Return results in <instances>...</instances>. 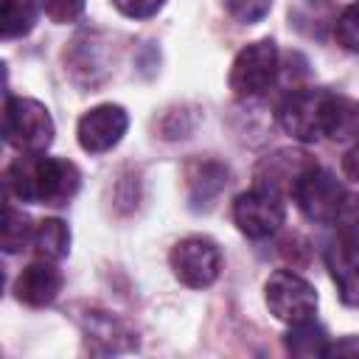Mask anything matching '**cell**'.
I'll return each instance as SVG.
<instances>
[{
	"instance_id": "cell-1",
	"label": "cell",
	"mask_w": 359,
	"mask_h": 359,
	"mask_svg": "<svg viewBox=\"0 0 359 359\" xmlns=\"http://www.w3.org/2000/svg\"><path fill=\"white\" fill-rule=\"evenodd\" d=\"M81 185L79 168L65 157L28 154L8 165L6 188L22 202L39 205H67Z\"/></svg>"
},
{
	"instance_id": "cell-2",
	"label": "cell",
	"mask_w": 359,
	"mask_h": 359,
	"mask_svg": "<svg viewBox=\"0 0 359 359\" xmlns=\"http://www.w3.org/2000/svg\"><path fill=\"white\" fill-rule=\"evenodd\" d=\"M3 137L20 154H42L53 140V118L34 98H6Z\"/></svg>"
},
{
	"instance_id": "cell-3",
	"label": "cell",
	"mask_w": 359,
	"mask_h": 359,
	"mask_svg": "<svg viewBox=\"0 0 359 359\" xmlns=\"http://www.w3.org/2000/svg\"><path fill=\"white\" fill-rule=\"evenodd\" d=\"M292 196L297 202V208L311 219V222H320V224H331L337 222L345 199H348V191L337 182V177L331 171H325L323 165H309L303 171V177L294 182L292 188Z\"/></svg>"
},
{
	"instance_id": "cell-4",
	"label": "cell",
	"mask_w": 359,
	"mask_h": 359,
	"mask_svg": "<svg viewBox=\"0 0 359 359\" xmlns=\"http://www.w3.org/2000/svg\"><path fill=\"white\" fill-rule=\"evenodd\" d=\"M275 76H278V48L272 39H258L238 50L230 67V90L238 98H252L266 93Z\"/></svg>"
},
{
	"instance_id": "cell-5",
	"label": "cell",
	"mask_w": 359,
	"mask_h": 359,
	"mask_svg": "<svg viewBox=\"0 0 359 359\" xmlns=\"http://www.w3.org/2000/svg\"><path fill=\"white\" fill-rule=\"evenodd\" d=\"M266 306L278 320L292 325L314 314L317 292L306 278L294 275L292 269H278L266 280Z\"/></svg>"
},
{
	"instance_id": "cell-6",
	"label": "cell",
	"mask_w": 359,
	"mask_h": 359,
	"mask_svg": "<svg viewBox=\"0 0 359 359\" xmlns=\"http://www.w3.org/2000/svg\"><path fill=\"white\" fill-rule=\"evenodd\" d=\"M171 269L185 286L205 289L219 278L222 252H219L216 241H210L205 236H188L171 250Z\"/></svg>"
},
{
	"instance_id": "cell-7",
	"label": "cell",
	"mask_w": 359,
	"mask_h": 359,
	"mask_svg": "<svg viewBox=\"0 0 359 359\" xmlns=\"http://www.w3.org/2000/svg\"><path fill=\"white\" fill-rule=\"evenodd\" d=\"M283 216H286V208L280 202V194L261 185L241 194L233 205V219L238 230L250 238H269L272 233L280 230Z\"/></svg>"
},
{
	"instance_id": "cell-8",
	"label": "cell",
	"mask_w": 359,
	"mask_h": 359,
	"mask_svg": "<svg viewBox=\"0 0 359 359\" xmlns=\"http://www.w3.org/2000/svg\"><path fill=\"white\" fill-rule=\"evenodd\" d=\"M325 101H328V90H297V93H292L278 109V121H280L283 132L303 140V143L320 140L323 137Z\"/></svg>"
},
{
	"instance_id": "cell-9",
	"label": "cell",
	"mask_w": 359,
	"mask_h": 359,
	"mask_svg": "<svg viewBox=\"0 0 359 359\" xmlns=\"http://www.w3.org/2000/svg\"><path fill=\"white\" fill-rule=\"evenodd\" d=\"M126 126H129V115L123 107L118 104L93 107L79 121V129H76L79 146L90 154H104L121 143V137L126 135Z\"/></svg>"
},
{
	"instance_id": "cell-10",
	"label": "cell",
	"mask_w": 359,
	"mask_h": 359,
	"mask_svg": "<svg viewBox=\"0 0 359 359\" xmlns=\"http://www.w3.org/2000/svg\"><path fill=\"white\" fill-rule=\"evenodd\" d=\"M62 292V272L50 264V261H36V264H28L17 280H14V294L20 303H28L34 309H42V306H50Z\"/></svg>"
},
{
	"instance_id": "cell-11",
	"label": "cell",
	"mask_w": 359,
	"mask_h": 359,
	"mask_svg": "<svg viewBox=\"0 0 359 359\" xmlns=\"http://www.w3.org/2000/svg\"><path fill=\"white\" fill-rule=\"evenodd\" d=\"M309 165H314V160L306 151H275L258 163L255 180L261 188H269L275 194H292L294 182Z\"/></svg>"
},
{
	"instance_id": "cell-12",
	"label": "cell",
	"mask_w": 359,
	"mask_h": 359,
	"mask_svg": "<svg viewBox=\"0 0 359 359\" xmlns=\"http://www.w3.org/2000/svg\"><path fill=\"white\" fill-rule=\"evenodd\" d=\"M76 320H79V325H81V331H84V337L95 353H115V351H123L132 345L129 328L109 311L87 309Z\"/></svg>"
},
{
	"instance_id": "cell-13",
	"label": "cell",
	"mask_w": 359,
	"mask_h": 359,
	"mask_svg": "<svg viewBox=\"0 0 359 359\" xmlns=\"http://www.w3.org/2000/svg\"><path fill=\"white\" fill-rule=\"evenodd\" d=\"M323 137H331V140L359 137V101L356 98L328 93L325 115H323Z\"/></svg>"
},
{
	"instance_id": "cell-14",
	"label": "cell",
	"mask_w": 359,
	"mask_h": 359,
	"mask_svg": "<svg viewBox=\"0 0 359 359\" xmlns=\"http://www.w3.org/2000/svg\"><path fill=\"white\" fill-rule=\"evenodd\" d=\"M325 264L331 269V278L339 289L342 303L348 306H359V266L351 261V255L339 247V241H334L325 250Z\"/></svg>"
},
{
	"instance_id": "cell-15",
	"label": "cell",
	"mask_w": 359,
	"mask_h": 359,
	"mask_svg": "<svg viewBox=\"0 0 359 359\" xmlns=\"http://www.w3.org/2000/svg\"><path fill=\"white\" fill-rule=\"evenodd\" d=\"M31 241H34V250L39 258L59 261L70 250V230L62 219H42V222H36Z\"/></svg>"
},
{
	"instance_id": "cell-16",
	"label": "cell",
	"mask_w": 359,
	"mask_h": 359,
	"mask_svg": "<svg viewBox=\"0 0 359 359\" xmlns=\"http://www.w3.org/2000/svg\"><path fill=\"white\" fill-rule=\"evenodd\" d=\"M325 345H328V337L311 317L292 323L286 334V351L292 356H325Z\"/></svg>"
},
{
	"instance_id": "cell-17",
	"label": "cell",
	"mask_w": 359,
	"mask_h": 359,
	"mask_svg": "<svg viewBox=\"0 0 359 359\" xmlns=\"http://www.w3.org/2000/svg\"><path fill=\"white\" fill-rule=\"evenodd\" d=\"M36 25V3L34 0H0V28L3 39L25 36Z\"/></svg>"
},
{
	"instance_id": "cell-18",
	"label": "cell",
	"mask_w": 359,
	"mask_h": 359,
	"mask_svg": "<svg viewBox=\"0 0 359 359\" xmlns=\"http://www.w3.org/2000/svg\"><path fill=\"white\" fill-rule=\"evenodd\" d=\"M224 182H227V171L222 168V165H216V163H199V165H194L191 168V174H188V185H191V199L194 202H208V199H213L222 188H224Z\"/></svg>"
},
{
	"instance_id": "cell-19",
	"label": "cell",
	"mask_w": 359,
	"mask_h": 359,
	"mask_svg": "<svg viewBox=\"0 0 359 359\" xmlns=\"http://www.w3.org/2000/svg\"><path fill=\"white\" fill-rule=\"evenodd\" d=\"M337 230H339V247L351 255V261L359 266V196H351L345 199L339 216H337Z\"/></svg>"
},
{
	"instance_id": "cell-20",
	"label": "cell",
	"mask_w": 359,
	"mask_h": 359,
	"mask_svg": "<svg viewBox=\"0 0 359 359\" xmlns=\"http://www.w3.org/2000/svg\"><path fill=\"white\" fill-rule=\"evenodd\" d=\"M34 236L31 230V222L22 210H17L14 205H6V222H3V250L11 255V252H20L25 247V241Z\"/></svg>"
},
{
	"instance_id": "cell-21",
	"label": "cell",
	"mask_w": 359,
	"mask_h": 359,
	"mask_svg": "<svg viewBox=\"0 0 359 359\" xmlns=\"http://www.w3.org/2000/svg\"><path fill=\"white\" fill-rule=\"evenodd\" d=\"M334 36L345 50L359 53V0L345 6L342 14L334 20Z\"/></svg>"
},
{
	"instance_id": "cell-22",
	"label": "cell",
	"mask_w": 359,
	"mask_h": 359,
	"mask_svg": "<svg viewBox=\"0 0 359 359\" xmlns=\"http://www.w3.org/2000/svg\"><path fill=\"white\" fill-rule=\"evenodd\" d=\"M224 6L238 22H258L269 14L272 0H224Z\"/></svg>"
},
{
	"instance_id": "cell-23",
	"label": "cell",
	"mask_w": 359,
	"mask_h": 359,
	"mask_svg": "<svg viewBox=\"0 0 359 359\" xmlns=\"http://www.w3.org/2000/svg\"><path fill=\"white\" fill-rule=\"evenodd\" d=\"M84 3L87 0H42V8L53 22H73L84 11Z\"/></svg>"
},
{
	"instance_id": "cell-24",
	"label": "cell",
	"mask_w": 359,
	"mask_h": 359,
	"mask_svg": "<svg viewBox=\"0 0 359 359\" xmlns=\"http://www.w3.org/2000/svg\"><path fill=\"white\" fill-rule=\"evenodd\" d=\"M118 6V11H123L126 17H135V20H146V17H154L165 0H112Z\"/></svg>"
},
{
	"instance_id": "cell-25",
	"label": "cell",
	"mask_w": 359,
	"mask_h": 359,
	"mask_svg": "<svg viewBox=\"0 0 359 359\" xmlns=\"http://www.w3.org/2000/svg\"><path fill=\"white\" fill-rule=\"evenodd\" d=\"M325 356H359V337H345L325 345Z\"/></svg>"
},
{
	"instance_id": "cell-26",
	"label": "cell",
	"mask_w": 359,
	"mask_h": 359,
	"mask_svg": "<svg viewBox=\"0 0 359 359\" xmlns=\"http://www.w3.org/2000/svg\"><path fill=\"white\" fill-rule=\"evenodd\" d=\"M342 171H345L348 180L359 182V140L345 151V157H342Z\"/></svg>"
}]
</instances>
